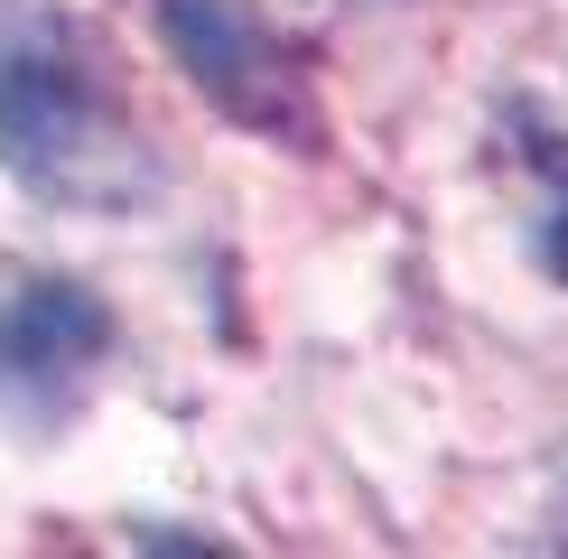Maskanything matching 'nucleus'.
Segmentation results:
<instances>
[{"label": "nucleus", "mask_w": 568, "mask_h": 559, "mask_svg": "<svg viewBox=\"0 0 568 559\" xmlns=\"http://www.w3.org/2000/svg\"><path fill=\"white\" fill-rule=\"evenodd\" d=\"M0 159L19 186L57 205H122L150 186L140 131L122 122L103 65L84 57L65 19H38L0 47Z\"/></svg>", "instance_id": "1"}, {"label": "nucleus", "mask_w": 568, "mask_h": 559, "mask_svg": "<svg viewBox=\"0 0 568 559\" xmlns=\"http://www.w3.org/2000/svg\"><path fill=\"white\" fill-rule=\"evenodd\" d=\"M112 355V317L103 298L65 289V280H38L0 308V419L10 429H57L65 410L84 402L93 364Z\"/></svg>", "instance_id": "2"}, {"label": "nucleus", "mask_w": 568, "mask_h": 559, "mask_svg": "<svg viewBox=\"0 0 568 559\" xmlns=\"http://www.w3.org/2000/svg\"><path fill=\"white\" fill-rule=\"evenodd\" d=\"M150 10H159V29H169L178 65L215 93L233 122L290 131V140L307 131V84H298L290 47H280L262 19L243 10V0H150Z\"/></svg>", "instance_id": "3"}, {"label": "nucleus", "mask_w": 568, "mask_h": 559, "mask_svg": "<svg viewBox=\"0 0 568 559\" xmlns=\"http://www.w3.org/2000/svg\"><path fill=\"white\" fill-rule=\"evenodd\" d=\"M504 159H513V177H523V196H531L540 262L568 280V84L504 112Z\"/></svg>", "instance_id": "4"}]
</instances>
